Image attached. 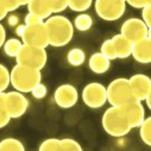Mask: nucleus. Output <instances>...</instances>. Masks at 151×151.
<instances>
[{
    "label": "nucleus",
    "mask_w": 151,
    "mask_h": 151,
    "mask_svg": "<svg viewBox=\"0 0 151 151\" xmlns=\"http://www.w3.org/2000/svg\"><path fill=\"white\" fill-rule=\"evenodd\" d=\"M44 24L48 31L50 47L62 48L68 45L73 40L75 29L73 23L67 17L61 14H54L44 20Z\"/></svg>",
    "instance_id": "1"
},
{
    "label": "nucleus",
    "mask_w": 151,
    "mask_h": 151,
    "mask_svg": "<svg viewBox=\"0 0 151 151\" xmlns=\"http://www.w3.org/2000/svg\"><path fill=\"white\" fill-rule=\"evenodd\" d=\"M101 125L104 131L108 136L114 138L125 137L132 130L122 107L111 106L109 108H107L102 114Z\"/></svg>",
    "instance_id": "2"
},
{
    "label": "nucleus",
    "mask_w": 151,
    "mask_h": 151,
    "mask_svg": "<svg viewBox=\"0 0 151 151\" xmlns=\"http://www.w3.org/2000/svg\"><path fill=\"white\" fill-rule=\"evenodd\" d=\"M42 82L41 70H36L22 64H16L10 71V85L14 91L31 93V91Z\"/></svg>",
    "instance_id": "3"
},
{
    "label": "nucleus",
    "mask_w": 151,
    "mask_h": 151,
    "mask_svg": "<svg viewBox=\"0 0 151 151\" xmlns=\"http://www.w3.org/2000/svg\"><path fill=\"white\" fill-rule=\"evenodd\" d=\"M107 102L113 107H123L133 99L129 79L118 78L109 82L106 87Z\"/></svg>",
    "instance_id": "4"
},
{
    "label": "nucleus",
    "mask_w": 151,
    "mask_h": 151,
    "mask_svg": "<svg viewBox=\"0 0 151 151\" xmlns=\"http://www.w3.org/2000/svg\"><path fill=\"white\" fill-rule=\"evenodd\" d=\"M19 37L23 44L25 45L44 49L49 47V37L44 22H40L31 25L23 24V30Z\"/></svg>",
    "instance_id": "5"
},
{
    "label": "nucleus",
    "mask_w": 151,
    "mask_h": 151,
    "mask_svg": "<svg viewBox=\"0 0 151 151\" xmlns=\"http://www.w3.org/2000/svg\"><path fill=\"white\" fill-rule=\"evenodd\" d=\"M17 64H22L36 70H42L48 61V54L44 48H36L23 44L20 51L16 56Z\"/></svg>",
    "instance_id": "6"
},
{
    "label": "nucleus",
    "mask_w": 151,
    "mask_h": 151,
    "mask_svg": "<svg viewBox=\"0 0 151 151\" xmlns=\"http://www.w3.org/2000/svg\"><path fill=\"white\" fill-rule=\"evenodd\" d=\"M94 9L102 20L116 22L124 16L126 3L124 0H95Z\"/></svg>",
    "instance_id": "7"
},
{
    "label": "nucleus",
    "mask_w": 151,
    "mask_h": 151,
    "mask_svg": "<svg viewBox=\"0 0 151 151\" xmlns=\"http://www.w3.org/2000/svg\"><path fill=\"white\" fill-rule=\"evenodd\" d=\"M4 101L6 112L11 119H18L23 117L29 108L27 98L24 95V93L18 91L4 93Z\"/></svg>",
    "instance_id": "8"
},
{
    "label": "nucleus",
    "mask_w": 151,
    "mask_h": 151,
    "mask_svg": "<svg viewBox=\"0 0 151 151\" xmlns=\"http://www.w3.org/2000/svg\"><path fill=\"white\" fill-rule=\"evenodd\" d=\"M81 98L87 107L93 109L100 108L107 102L106 87L99 82H91L83 87Z\"/></svg>",
    "instance_id": "9"
},
{
    "label": "nucleus",
    "mask_w": 151,
    "mask_h": 151,
    "mask_svg": "<svg viewBox=\"0 0 151 151\" xmlns=\"http://www.w3.org/2000/svg\"><path fill=\"white\" fill-rule=\"evenodd\" d=\"M120 33L133 44L150 37V27L140 18H129L123 23Z\"/></svg>",
    "instance_id": "10"
},
{
    "label": "nucleus",
    "mask_w": 151,
    "mask_h": 151,
    "mask_svg": "<svg viewBox=\"0 0 151 151\" xmlns=\"http://www.w3.org/2000/svg\"><path fill=\"white\" fill-rule=\"evenodd\" d=\"M54 100L61 108L68 109L74 107L79 101V92L73 85L64 83L56 88L54 93Z\"/></svg>",
    "instance_id": "11"
},
{
    "label": "nucleus",
    "mask_w": 151,
    "mask_h": 151,
    "mask_svg": "<svg viewBox=\"0 0 151 151\" xmlns=\"http://www.w3.org/2000/svg\"><path fill=\"white\" fill-rule=\"evenodd\" d=\"M129 83L133 99L143 102L149 95H151V80L147 75L134 74L129 79Z\"/></svg>",
    "instance_id": "12"
},
{
    "label": "nucleus",
    "mask_w": 151,
    "mask_h": 151,
    "mask_svg": "<svg viewBox=\"0 0 151 151\" xmlns=\"http://www.w3.org/2000/svg\"><path fill=\"white\" fill-rule=\"evenodd\" d=\"M123 111L126 116V119L131 126V129H136L138 127L143 120L146 118L145 117V108H144V105L142 101L139 100H136V99H132L131 101H129L126 105H124L123 107Z\"/></svg>",
    "instance_id": "13"
},
{
    "label": "nucleus",
    "mask_w": 151,
    "mask_h": 151,
    "mask_svg": "<svg viewBox=\"0 0 151 151\" xmlns=\"http://www.w3.org/2000/svg\"><path fill=\"white\" fill-rule=\"evenodd\" d=\"M131 56L134 58L136 62L142 64H147L151 62V38H146L133 43Z\"/></svg>",
    "instance_id": "14"
},
{
    "label": "nucleus",
    "mask_w": 151,
    "mask_h": 151,
    "mask_svg": "<svg viewBox=\"0 0 151 151\" xmlns=\"http://www.w3.org/2000/svg\"><path fill=\"white\" fill-rule=\"evenodd\" d=\"M112 44H113V48H114V51H116V56L117 58H127L131 56V52H132V43L125 38V37L122 35V33H118L116 36H113L112 38Z\"/></svg>",
    "instance_id": "15"
},
{
    "label": "nucleus",
    "mask_w": 151,
    "mask_h": 151,
    "mask_svg": "<svg viewBox=\"0 0 151 151\" xmlns=\"http://www.w3.org/2000/svg\"><path fill=\"white\" fill-rule=\"evenodd\" d=\"M88 67L94 74H105L111 67V60L104 56L100 51L93 54L88 60Z\"/></svg>",
    "instance_id": "16"
},
{
    "label": "nucleus",
    "mask_w": 151,
    "mask_h": 151,
    "mask_svg": "<svg viewBox=\"0 0 151 151\" xmlns=\"http://www.w3.org/2000/svg\"><path fill=\"white\" fill-rule=\"evenodd\" d=\"M26 7H27L29 13L35 14L36 17H38L43 22L47 20L50 16H52L51 11L48 9V6L45 5L43 0H31V1L27 3Z\"/></svg>",
    "instance_id": "17"
},
{
    "label": "nucleus",
    "mask_w": 151,
    "mask_h": 151,
    "mask_svg": "<svg viewBox=\"0 0 151 151\" xmlns=\"http://www.w3.org/2000/svg\"><path fill=\"white\" fill-rule=\"evenodd\" d=\"M73 25H74V29H76L78 31L86 32L93 26V18L89 14L82 12L75 17Z\"/></svg>",
    "instance_id": "18"
},
{
    "label": "nucleus",
    "mask_w": 151,
    "mask_h": 151,
    "mask_svg": "<svg viewBox=\"0 0 151 151\" xmlns=\"http://www.w3.org/2000/svg\"><path fill=\"white\" fill-rule=\"evenodd\" d=\"M67 61L73 67H80L86 61V54L80 48H73L67 54Z\"/></svg>",
    "instance_id": "19"
},
{
    "label": "nucleus",
    "mask_w": 151,
    "mask_h": 151,
    "mask_svg": "<svg viewBox=\"0 0 151 151\" xmlns=\"http://www.w3.org/2000/svg\"><path fill=\"white\" fill-rule=\"evenodd\" d=\"M23 47V42L18 38H10V40H6L4 45H3V49H4V52L6 56L9 57H14L18 55V52L20 51Z\"/></svg>",
    "instance_id": "20"
},
{
    "label": "nucleus",
    "mask_w": 151,
    "mask_h": 151,
    "mask_svg": "<svg viewBox=\"0 0 151 151\" xmlns=\"http://www.w3.org/2000/svg\"><path fill=\"white\" fill-rule=\"evenodd\" d=\"M0 151H25V146L19 139L10 137L0 140Z\"/></svg>",
    "instance_id": "21"
},
{
    "label": "nucleus",
    "mask_w": 151,
    "mask_h": 151,
    "mask_svg": "<svg viewBox=\"0 0 151 151\" xmlns=\"http://www.w3.org/2000/svg\"><path fill=\"white\" fill-rule=\"evenodd\" d=\"M139 129V137L142 142L146 145H151V118L147 117L143 120V123L138 126Z\"/></svg>",
    "instance_id": "22"
},
{
    "label": "nucleus",
    "mask_w": 151,
    "mask_h": 151,
    "mask_svg": "<svg viewBox=\"0 0 151 151\" xmlns=\"http://www.w3.org/2000/svg\"><path fill=\"white\" fill-rule=\"evenodd\" d=\"M93 4V0H68V9L74 12H86Z\"/></svg>",
    "instance_id": "23"
},
{
    "label": "nucleus",
    "mask_w": 151,
    "mask_h": 151,
    "mask_svg": "<svg viewBox=\"0 0 151 151\" xmlns=\"http://www.w3.org/2000/svg\"><path fill=\"white\" fill-rule=\"evenodd\" d=\"M52 14H58L68 9V0H43Z\"/></svg>",
    "instance_id": "24"
},
{
    "label": "nucleus",
    "mask_w": 151,
    "mask_h": 151,
    "mask_svg": "<svg viewBox=\"0 0 151 151\" xmlns=\"http://www.w3.org/2000/svg\"><path fill=\"white\" fill-rule=\"evenodd\" d=\"M61 151H82V146L79 142H76L73 138H63L60 139Z\"/></svg>",
    "instance_id": "25"
},
{
    "label": "nucleus",
    "mask_w": 151,
    "mask_h": 151,
    "mask_svg": "<svg viewBox=\"0 0 151 151\" xmlns=\"http://www.w3.org/2000/svg\"><path fill=\"white\" fill-rule=\"evenodd\" d=\"M38 150H41V151H61L60 139L58 138H48L42 142Z\"/></svg>",
    "instance_id": "26"
},
{
    "label": "nucleus",
    "mask_w": 151,
    "mask_h": 151,
    "mask_svg": "<svg viewBox=\"0 0 151 151\" xmlns=\"http://www.w3.org/2000/svg\"><path fill=\"white\" fill-rule=\"evenodd\" d=\"M10 86V70L0 63V93H4Z\"/></svg>",
    "instance_id": "27"
},
{
    "label": "nucleus",
    "mask_w": 151,
    "mask_h": 151,
    "mask_svg": "<svg viewBox=\"0 0 151 151\" xmlns=\"http://www.w3.org/2000/svg\"><path fill=\"white\" fill-rule=\"evenodd\" d=\"M4 93H0V129H4L5 126H7L11 120V118L9 117L7 112H6V108H5Z\"/></svg>",
    "instance_id": "28"
},
{
    "label": "nucleus",
    "mask_w": 151,
    "mask_h": 151,
    "mask_svg": "<svg viewBox=\"0 0 151 151\" xmlns=\"http://www.w3.org/2000/svg\"><path fill=\"white\" fill-rule=\"evenodd\" d=\"M100 52L106 56L108 60H117V56H116V51H114V48H113V44H112V41L111 40H106L102 44H101V48H100Z\"/></svg>",
    "instance_id": "29"
},
{
    "label": "nucleus",
    "mask_w": 151,
    "mask_h": 151,
    "mask_svg": "<svg viewBox=\"0 0 151 151\" xmlns=\"http://www.w3.org/2000/svg\"><path fill=\"white\" fill-rule=\"evenodd\" d=\"M31 94H32V96H33L35 99H37V100L44 99V98L47 96V94H48V88H47L45 85H43V83L41 82V83H38V85H37V86L31 91Z\"/></svg>",
    "instance_id": "30"
},
{
    "label": "nucleus",
    "mask_w": 151,
    "mask_h": 151,
    "mask_svg": "<svg viewBox=\"0 0 151 151\" xmlns=\"http://www.w3.org/2000/svg\"><path fill=\"white\" fill-rule=\"evenodd\" d=\"M126 5L129 4L130 6L134 7V9H143L147 5H151V0H125Z\"/></svg>",
    "instance_id": "31"
},
{
    "label": "nucleus",
    "mask_w": 151,
    "mask_h": 151,
    "mask_svg": "<svg viewBox=\"0 0 151 151\" xmlns=\"http://www.w3.org/2000/svg\"><path fill=\"white\" fill-rule=\"evenodd\" d=\"M149 27L151 26V5H147L142 9V18H140Z\"/></svg>",
    "instance_id": "32"
},
{
    "label": "nucleus",
    "mask_w": 151,
    "mask_h": 151,
    "mask_svg": "<svg viewBox=\"0 0 151 151\" xmlns=\"http://www.w3.org/2000/svg\"><path fill=\"white\" fill-rule=\"evenodd\" d=\"M0 1L4 4V6L6 7V10H7L9 12H13V11H16L17 9L20 7L17 0H0Z\"/></svg>",
    "instance_id": "33"
},
{
    "label": "nucleus",
    "mask_w": 151,
    "mask_h": 151,
    "mask_svg": "<svg viewBox=\"0 0 151 151\" xmlns=\"http://www.w3.org/2000/svg\"><path fill=\"white\" fill-rule=\"evenodd\" d=\"M24 24L25 25H31V24H36V23H40V22H43L42 19H40L38 17H36L35 14H32V13H29L27 12V14L25 16V19H24Z\"/></svg>",
    "instance_id": "34"
},
{
    "label": "nucleus",
    "mask_w": 151,
    "mask_h": 151,
    "mask_svg": "<svg viewBox=\"0 0 151 151\" xmlns=\"http://www.w3.org/2000/svg\"><path fill=\"white\" fill-rule=\"evenodd\" d=\"M5 41H6V30H5L4 25L0 23V49L3 48Z\"/></svg>",
    "instance_id": "35"
},
{
    "label": "nucleus",
    "mask_w": 151,
    "mask_h": 151,
    "mask_svg": "<svg viewBox=\"0 0 151 151\" xmlns=\"http://www.w3.org/2000/svg\"><path fill=\"white\" fill-rule=\"evenodd\" d=\"M9 14V11L6 10V7L4 6V4L0 1V23H1L5 18H6V16Z\"/></svg>",
    "instance_id": "36"
},
{
    "label": "nucleus",
    "mask_w": 151,
    "mask_h": 151,
    "mask_svg": "<svg viewBox=\"0 0 151 151\" xmlns=\"http://www.w3.org/2000/svg\"><path fill=\"white\" fill-rule=\"evenodd\" d=\"M17 1H18L19 6H26V5H27V3H29V1H31V0H17Z\"/></svg>",
    "instance_id": "37"
},
{
    "label": "nucleus",
    "mask_w": 151,
    "mask_h": 151,
    "mask_svg": "<svg viewBox=\"0 0 151 151\" xmlns=\"http://www.w3.org/2000/svg\"><path fill=\"white\" fill-rule=\"evenodd\" d=\"M124 1H125V0H124Z\"/></svg>",
    "instance_id": "38"
}]
</instances>
